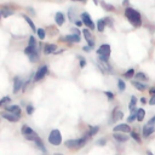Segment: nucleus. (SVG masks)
I'll use <instances>...</instances> for the list:
<instances>
[{
	"label": "nucleus",
	"mask_w": 155,
	"mask_h": 155,
	"mask_svg": "<svg viewBox=\"0 0 155 155\" xmlns=\"http://www.w3.org/2000/svg\"><path fill=\"white\" fill-rule=\"evenodd\" d=\"M125 16L127 17V19L130 21L133 25H135V27H139V25L142 24V17H141V15H139V12L136 11L135 9L127 7L125 10Z\"/></svg>",
	"instance_id": "1"
},
{
	"label": "nucleus",
	"mask_w": 155,
	"mask_h": 155,
	"mask_svg": "<svg viewBox=\"0 0 155 155\" xmlns=\"http://www.w3.org/2000/svg\"><path fill=\"white\" fill-rule=\"evenodd\" d=\"M49 142L52 146H59L62 143V135L58 130H52L49 136Z\"/></svg>",
	"instance_id": "2"
},
{
	"label": "nucleus",
	"mask_w": 155,
	"mask_h": 155,
	"mask_svg": "<svg viewBox=\"0 0 155 155\" xmlns=\"http://www.w3.org/2000/svg\"><path fill=\"white\" fill-rule=\"evenodd\" d=\"M86 144V138H80V139H69L65 142L67 148H82Z\"/></svg>",
	"instance_id": "3"
},
{
	"label": "nucleus",
	"mask_w": 155,
	"mask_h": 155,
	"mask_svg": "<svg viewBox=\"0 0 155 155\" xmlns=\"http://www.w3.org/2000/svg\"><path fill=\"white\" fill-rule=\"evenodd\" d=\"M81 19H82V23H84L89 29H95V23L92 22L91 16L87 12L81 13Z\"/></svg>",
	"instance_id": "4"
},
{
	"label": "nucleus",
	"mask_w": 155,
	"mask_h": 155,
	"mask_svg": "<svg viewBox=\"0 0 155 155\" xmlns=\"http://www.w3.org/2000/svg\"><path fill=\"white\" fill-rule=\"evenodd\" d=\"M97 55L98 56H104V57L109 58V55H110V46L108 44L102 45L100 49L97 50Z\"/></svg>",
	"instance_id": "5"
},
{
	"label": "nucleus",
	"mask_w": 155,
	"mask_h": 155,
	"mask_svg": "<svg viewBox=\"0 0 155 155\" xmlns=\"http://www.w3.org/2000/svg\"><path fill=\"white\" fill-rule=\"evenodd\" d=\"M47 71H49L47 65H43L41 68H39V70L37 71V74H35V81H39L41 79H44V76L47 74Z\"/></svg>",
	"instance_id": "6"
},
{
	"label": "nucleus",
	"mask_w": 155,
	"mask_h": 155,
	"mask_svg": "<svg viewBox=\"0 0 155 155\" xmlns=\"http://www.w3.org/2000/svg\"><path fill=\"white\" fill-rule=\"evenodd\" d=\"M114 132H122V133H128L131 132V127L127 125V124H120V125H116L113 128Z\"/></svg>",
	"instance_id": "7"
},
{
	"label": "nucleus",
	"mask_w": 155,
	"mask_h": 155,
	"mask_svg": "<svg viewBox=\"0 0 155 155\" xmlns=\"http://www.w3.org/2000/svg\"><path fill=\"white\" fill-rule=\"evenodd\" d=\"M1 116H3L4 119H6V120L11 121V122H17L18 119H19V116L12 114V113H9V112H7V113H1Z\"/></svg>",
	"instance_id": "8"
},
{
	"label": "nucleus",
	"mask_w": 155,
	"mask_h": 155,
	"mask_svg": "<svg viewBox=\"0 0 155 155\" xmlns=\"http://www.w3.org/2000/svg\"><path fill=\"white\" fill-rule=\"evenodd\" d=\"M5 109H6L9 113H12V114H15V115L21 116V108L18 106H7V107H5Z\"/></svg>",
	"instance_id": "9"
},
{
	"label": "nucleus",
	"mask_w": 155,
	"mask_h": 155,
	"mask_svg": "<svg viewBox=\"0 0 155 155\" xmlns=\"http://www.w3.org/2000/svg\"><path fill=\"white\" fill-rule=\"evenodd\" d=\"M155 131V126H150V125H144L143 126V136L144 137H149L152 135V133H154Z\"/></svg>",
	"instance_id": "10"
},
{
	"label": "nucleus",
	"mask_w": 155,
	"mask_h": 155,
	"mask_svg": "<svg viewBox=\"0 0 155 155\" xmlns=\"http://www.w3.org/2000/svg\"><path fill=\"white\" fill-rule=\"evenodd\" d=\"M82 34H84V37H85L86 41H87V43H89V46H91V47H94L95 43H94V39H92V35H91V33H90L87 29H84V30H82Z\"/></svg>",
	"instance_id": "11"
},
{
	"label": "nucleus",
	"mask_w": 155,
	"mask_h": 155,
	"mask_svg": "<svg viewBox=\"0 0 155 155\" xmlns=\"http://www.w3.org/2000/svg\"><path fill=\"white\" fill-rule=\"evenodd\" d=\"M124 116V113L121 110H119V108H115L114 112H113V119L112 121H116V120H120Z\"/></svg>",
	"instance_id": "12"
},
{
	"label": "nucleus",
	"mask_w": 155,
	"mask_h": 155,
	"mask_svg": "<svg viewBox=\"0 0 155 155\" xmlns=\"http://www.w3.org/2000/svg\"><path fill=\"white\" fill-rule=\"evenodd\" d=\"M21 87H22V81L18 76L15 78V81H13V92L15 94H17V92L21 90Z\"/></svg>",
	"instance_id": "13"
},
{
	"label": "nucleus",
	"mask_w": 155,
	"mask_h": 155,
	"mask_svg": "<svg viewBox=\"0 0 155 155\" xmlns=\"http://www.w3.org/2000/svg\"><path fill=\"white\" fill-rule=\"evenodd\" d=\"M56 49H57V46H56V45H53V44H49V45H46V46H45L44 52H45V55L53 53V52H56Z\"/></svg>",
	"instance_id": "14"
},
{
	"label": "nucleus",
	"mask_w": 155,
	"mask_h": 155,
	"mask_svg": "<svg viewBox=\"0 0 155 155\" xmlns=\"http://www.w3.org/2000/svg\"><path fill=\"white\" fill-rule=\"evenodd\" d=\"M113 137H114L116 141H119V142H126V141H128V137L127 136L122 135V133H119V132H114Z\"/></svg>",
	"instance_id": "15"
},
{
	"label": "nucleus",
	"mask_w": 155,
	"mask_h": 155,
	"mask_svg": "<svg viewBox=\"0 0 155 155\" xmlns=\"http://www.w3.org/2000/svg\"><path fill=\"white\" fill-rule=\"evenodd\" d=\"M136 103H137V98L135 96H132L130 104H128V109H130L131 113H136Z\"/></svg>",
	"instance_id": "16"
},
{
	"label": "nucleus",
	"mask_w": 155,
	"mask_h": 155,
	"mask_svg": "<svg viewBox=\"0 0 155 155\" xmlns=\"http://www.w3.org/2000/svg\"><path fill=\"white\" fill-rule=\"evenodd\" d=\"M21 132H22V135L25 137V136H29V135H33V133H35L32 128H30L29 126L27 125H23L22 126V130H21Z\"/></svg>",
	"instance_id": "17"
},
{
	"label": "nucleus",
	"mask_w": 155,
	"mask_h": 155,
	"mask_svg": "<svg viewBox=\"0 0 155 155\" xmlns=\"http://www.w3.org/2000/svg\"><path fill=\"white\" fill-rule=\"evenodd\" d=\"M55 21H56V23H57L58 25L63 24L64 23V16H63V13H62V12H57V13H56Z\"/></svg>",
	"instance_id": "18"
},
{
	"label": "nucleus",
	"mask_w": 155,
	"mask_h": 155,
	"mask_svg": "<svg viewBox=\"0 0 155 155\" xmlns=\"http://www.w3.org/2000/svg\"><path fill=\"white\" fill-rule=\"evenodd\" d=\"M132 85L135 86L138 91H144V90H147V87H148L146 84H142V82H139V81H132Z\"/></svg>",
	"instance_id": "19"
},
{
	"label": "nucleus",
	"mask_w": 155,
	"mask_h": 155,
	"mask_svg": "<svg viewBox=\"0 0 155 155\" xmlns=\"http://www.w3.org/2000/svg\"><path fill=\"white\" fill-rule=\"evenodd\" d=\"M67 41H69V43H79L80 41V37L76 34H73V35H68V37L64 38Z\"/></svg>",
	"instance_id": "20"
},
{
	"label": "nucleus",
	"mask_w": 155,
	"mask_h": 155,
	"mask_svg": "<svg viewBox=\"0 0 155 155\" xmlns=\"http://www.w3.org/2000/svg\"><path fill=\"white\" fill-rule=\"evenodd\" d=\"M98 131H100V127H98V126H94V127H91L90 132H89V133H86V135H85V138L87 139V138H90V137H92V136H95Z\"/></svg>",
	"instance_id": "21"
},
{
	"label": "nucleus",
	"mask_w": 155,
	"mask_h": 155,
	"mask_svg": "<svg viewBox=\"0 0 155 155\" xmlns=\"http://www.w3.org/2000/svg\"><path fill=\"white\" fill-rule=\"evenodd\" d=\"M24 52H25V55H28V56L33 55V53H35V52H38V51H37V46H29V45H28L27 47H25Z\"/></svg>",
	"instance_id": "22"
},
{
	"label": "nucleus",
	"mask_w": 155,
	"mask_h": 155,
	"mask_svg": "<svg viewBox=\"0 0 155 155\" xmlns=\"http://www.w3.org/2000/svg\"><path fill=\"white\" fill-rule=\"evenodd\" d=\"M0 13H1L3 17H9V16H11V15H13V10H10V9L4 7V9H1Z\"/></svg>",
	"instance_id": "23"
},
{
	"label": "nucleus",
	"mask_w": 155,
	"mask_h": 155,
	"mask_svg": "<svg viewBox=\"0 0 155 155\" xmlns=\"http://www.w3.org/2000/svg\"><path fill=\"white\" fill-rule=\"evenodd\" d=\"M136 114H137V120H138V121H142L143 119H144V116H146V110L141 108V109L137 110Z\"/></svg>",
	"instance_id": "24"
},
{
	"label": "nucleus",
	"mask_w": 155,
	"mask_h": 155,
	"mask_svg": "<svg viewBox=\"0 0 155 155\" xmlns=\"http://www.w3.org/2000/svg\"><path fill=\"white\" fill-rule=\"evenodd\" d=\"M34 142H35V144H37V147H38V148H40V149H41V150H43L44 153L46 152V148L44 147V143H43V141H41V139H40L39 137L35 138V141H34Z\"/></svg>",
	"instance_id": "25"
},
{
	"label": "nucleus",
	"mask_w": 155,
	"mask_h": 155,
	"mask_svg": "<svg viewBox=\"0 0 155 155\" xmlns=\"http://www.w3.org/2000/svg\"><path fill=\"white\" fill-rule=\"evenodd\" d=\"M135 78H136L137 80H139V81H148L147 75L144 74V73H142V71H139V73H137V74L135 75Z\"/></svg>",
	"instance_id": "26"
},
{
	"label": "nucleus",
	"mask_w": 155,
	"mask_h": 155,
	"mask_svg": "<svg viewBox=\"0 0 155 155\" xmlns=\"http://www.w3.org/2000/svg\"><path fill=\"white\" fill-rule=\"evenodd\" d=\"M106 28V22H104V19H100L97 22V29H98V32H103Z\"/></svg>",
	"instance_id": "27"
},
{
	"label": "nucleus",
	"mask_w": 155,
	"mask_h": 155,
	"mask_svg": "<svg viewBox=\"0 0 155 155\" xmlns=\"http://www.w3.org/2000/svg\"><path fill=\"white\" fill-rule=\"evenodd\" d=\"M23 18L25 19V22H27V23L30 25V28H32L33 32H35V30H37V28H35V25H34V23H33V21L30 19V18L27 16V15H23Z\"/></svg>",
	"instance_id": "28"
},
{
	"label": "nucleus",
	"mask_w": 155,
	"mask_h": 155,
	"mask_svg": "<svg viewBox=\"0 0 155 155\" xmlns=\"http://www.w3.org/2000/svg\"><path fill=\"white\" fill-rule=\"evenodd\" d=\"M10 102H11V98L5 96V97H3V100H0V107H5L6 104H9Z\"/></svg>",
	"instance_id": "29"
},
{
	"label": "nucleus",
	"mask_w": 155,
	"mask_h": 155,
	"mask_svg": "<svg viewBox=\"0 0 155 155\" xmlns=\"http://www.w3.org/2000/svg\"><path fill=\"white\" fill-rule=\"evenodd\" d=\"M133 75H135V69H133V68H130L125 74H124V78H126V79H131Z\"/></svg>",
	"instance_id": "30"
},
{
	"label": "nucleus",
	"mask_w": 155,
	"mask_h": 155,
	"mask_svg": "<svg viewBox=\"0 0 155 155\" xmlns=\"http://www.w3.org/2000/svg\"><path fill=\"white\" fill-rule=\"evenodd\" d=\"M37 33H38V37H39V39L40 40H44L45 39V30L43 29V28H39L38 30H37Z\"/></svg>",
	"instance_id": "31"
},
{
	"label": "nucleus",
	"mask_w": 155,
	"mask_h": 155,
	"mask_svg": "<svg viewBox=\"0 0 155 155\" xmlns=\"http://www.w3.org/2000/svg\"><path fill=\"white\" fill-rule=\"evenodd\" d=\"M130 133H131V137H132L133 139H135V141H136L137 143H141V142H142V141H141V137H139L138 133H136L135 131H131Z\"/></svg>",
	"instance_id": "32"
},
{
	"label": "nucleus",
	"mask_w": 155,
	"mask_h": 155,
	"mask_svg": "<svg viewBox=\"0 0 155 155\" xmlns=\"http://www.w3.org/2000/svg\"><path fill=\"white\" fill-rule=\"evenodd\" d=\"M118 86H119V90H120L121 92H122V91H125V89H126L125 82H124L121 79H119V80H118Z\"/></svg>",
	"instance_id": "33"
},
{
	"label": "nucleus",
	"mask_w": 155,
	"mask_h": 155,
	"mask_svg": "<svg viewBox=\"0 0 155 155\" xmlns=\"http://www.w3.org/2000/svg\"><path fill=\"white\" fill-rule=\"evenodd\" d=\"M102 6H103V9H106L107 11H114V6H113V5L106 4V3H102Z\"/></svg>",
	"instance_id": "34"
},
{
	"label": "nucleus",
	"mask_w": 155,
	"mask_h": 155,
	"mask_svg": "<svg viewBox=\"0 0 155 155\" xmlns=\"http://www.w3.org/2000/svg\"><path fill=\"white\" fill-rule=\"evenodd\" d=\"M136 113H137V112H136ZM136 113H131V115L127 118V121H128V122H133V121H135L136 119H137V114H136Z\"/></svg>",
	"instance_id": "35"
},
{
	"label": "nucleus",
	"mask_w": 155,
	"mask_h": 155,
	"mask_svg": "<svg viewBox=\"0 0 155 155\" xmlns=\"http://www.w3.org/2000/svg\"><path fill=\"white\" fill-rule=\"evenodd\" d=\"M29 58H30V61L32 62H35L38 59V52H35V53H33V55H30L29 56Z\"/></svg>",
	"instance_id": "36"
},
{
	"label": "nucleus",
	"mask_w": 155,
	"mask_h": 155,
	"mask_svg": "<svg viewBox=\"0 0 155 155\" xmlns=\"http://www.w3.org/2000/svg\"><path fill=\"white\" fill-rule=\"evenodd\" d=\"M104 94H106V96H107L108 98H109V100H113V98H114V94H113V92H109V91H106V92H104Z\"/></svg>",
	"instance_id": "37"
},
{
	"label": "nucleus",
	"mask_w": 155,
	"mask_h": 155,
	"mask_svg": "<svg viewBox=\"0 0 155 155\" xmlns=\"http://www.w3.org/2000/svg\"><path fill=\"white\" fill-rule=\"evenodd\" d=\"M148 125H150V126H155V115L150 119V120L148 121Z\"/></svg>",
	"instance_id": "38"
},
{
	"label": "nucleus",
	"mask_w": 155,
	"mask_h": 155,
	"mask_svg": "<svg viewBox=\"0 0 155 155\" xmlns=\"http://www.w3.org/2000/svg\"><path fill=\"white\" fill-rule=\"evenodd\" d=\"M29 46H35V39L33 38V37H30L29 38V44H28Z\"/></svg>",
	"instance_id": "39"
},
{
	"label": "nucleus",
	"mask_w": 155,
	"mask_h": 155,
	"mask_svg": "<svg viewBox=\"0 0 155 155\" xmlns=\"http://www.w3.org/2000/svg\"><path fill=\"white\" fill-rule=\"evenodd\" d=\"M149 104H150V106H154V104H155V95H153V96L150 97V100H149Z\"/></svg>",
	"instance_id": "40"
},
{
	"label": "nucleus",
	"mask_w": 155,
	"mask_h": 155,
	"mask_svg": "<svg viewBox=\"0 0 155 155\" xmlns=\"http://www.w3.org/2000/svg\"><path fill=\"white\" fill-rule=\"evenodd\" d=\"M107 143L106 139H100V141H97V146H104Z\"/></svg>",
	"instance_id": "41"
},
{
	"label": "nucleus",
	"mask_w": 155,
	"mask_h": 155,
	"mask_svg": "<svg viewBox=\"0 0 155 155\" xmlns=\"http://www.w3.org/2000/svg\"><path fill=\"white\" fill-rule=\"evenodd\" d=\"M33 112H34L33 106H28V107H27V113H28V114H32Z\"/></svg>",
	"instance_id": "42"
},
{
	"label": "nucleus",
	"mask_w": 155,
	"mask_h": 155,
	"mask_svg": "<svg viewBox=\"0 0 155 155\" xmlns=\"http://www.w3.org/2000/svg\"><path fill=\"white\" fill-rule=\"evenodd\" d=\"M79 58H80V67H81V68H84L85 64H86V62H85V59L82 57H79Z\"/></svg>",
	"instance_id": "43"
},
{
	"label": "nucleus",
	"mask_w": 155,
	"mask_h": 155,
	"mask_svg": "<svg viewBox=\"0 0 155 155\" xmlns=\"http://www.w3.org/2000/svg\"><path fill=\"white\" fill-rule=\"evenodd\" d=\"M104 19V22H106V24H109V25H112V18H109V17H107V18H103Z\"/></svg>",
	"instance_id": "44"
},
{
	"label": "nucleus",
	"mask_w": 155,
	"mask_h": 155,
	"mask_svg": "<svg viewBox=\"0 0 155 155\" xmlns=\"http://www.w3.org/2000/svg\"><path fill=\"white\" fill-rule=\"evenodd\" d=\"M82 50H84L85 52H90V51H91V46H89V45H87V46H84V47H82Z\"/></svg>",
	"instance_id": "45"
},
{
	"label": "nucleus",
	"mask_w": 155,
	"mask_h": 155,
	"mask_svg": "<svg viewBox=\"0 0 155 155\" xmlns=\"http://www.w3.org/2000/svg\"><path fill=\"white\" fill-rule=\"evenodd\" d=\"M73 33L76 34V35H80V30H79V29H76V28H73Z\"/></svg>",
	"instance_id": "46"
},
{
	"label": "nucleus",
	"mask_w": 155,
	"mask_h": 155,
	"mask_svg": "<svg viewBox=\"0 0 155 155\" xmlns=\"http://www.w3.org/2000/svg\"><path fill=\"white\" fill-rule=\"evenodd\" d=\"M149 92H150V95H155V86H154V87H152V89L149 90Z\"/></svg>",
	"instance_id": "47"
},
{
	"label": "nucleus",
	"mask_w": 155,
	"mask_h": 155,
	"mask_svg": "<svg viewBox=\"0 0 155 155\" xmlns=\"http://www.w3.org/2000/svg\"><path fill=\"white\" fill-rule=\"evenodd\" d=\"M75 24L78 25V27H80V25L82 24V21H75Z\"/></svg>",
	"instance_id": "48"
},
{
	"label": "nucleus",
	"mask_w": 155,
	"mask_h": 155,
	"mask_svg": "<svg viewBox=\"0 0 155 155\" xmlns=\"http://www.w3.org/2000/svg\"><path fill=\"white\" fill-rule=\"evenodd\" d=\"M73 1H86V0H73Z\"/></svg>",
	"instance_id": "49"
},
{
	"label": "nucleus",
	"mask_w": 155,
	"mask_h": 155,
	"mask_svg": "<svg viewBox=\"0 0 155 155\" xmlns=\"http://www.w3.org/2000/svg\"><path fill=\"white\" fill-rule=\"evenodd\" d=\"M127 3H128V0H125V1H124V5H126Z\"/></svg>",
	"instance_id": "50"
},
{
	"label": "nucleus",
	"mask_w": 155,
	"mask_h": 155,
	"mask_svg": "<svg viewBox=\"0 0 155 155\" xmlns=\"http://www.w3.org/2000/svg\"><path fill=\"white\" fill-rule=\"evenodd\" d=\"M148 155H154V154H153L152 152H148Z\"/></svg>",
	"instance_id": "51"
},
{
	"label": "nucleus",
	"mask_w": 155,
	"mask_h": 155,
	"mask_svg": "<svg viewBox=\"0 0 155 155\" xmlns=\"http://www.w3.org/2000/svg\"><path fill=\"white\" fill-rule=\"evenodd\" d=\"M94 3H95V4H98V0H94Z\"/></svg>",
	"instance_id": "52"
},
{
	"label": "nucleus",
	"mask_w": 155,
	"mask_h": 155,
	"mask_svg": "<svg viewBox=\"0 0 155 155\" xmlns=\"http://www.w3.org/2000/svg\"><path fill=\"white\" fill-rule=\"evenodd\" d=\"M55 155H62V154H55Z\"/></svg>",
	"instance_id": "53"
}]
</instances>
